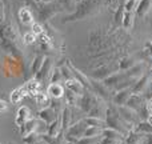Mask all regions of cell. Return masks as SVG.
<instances>
[{"label": "cell", "instance_id": "cell-1", "mask_svg": "<svg viewBox=\"0 0 152 144\" xmlns=\"http://www.w3.org/2000/svg\"><path fill=\"white\" fill-rule=\"evenodd\" d=\"M37 12H39V19L42 21H47L51 16H53L56 12L60 11V4L56 1H48V3H40V4H36Z\"/></svg>", "mask_w": 152, "mask_h": 144}, {"label": "cell", "instance_id": "cell-2", "mask_svg": "<svg viewBox=\"0 0 152 144\" xmlns=\"http://www.w3.org/2000/svg\"><path fill=\"white\" fill-rule=\"evenodd\" d=\"M52 69H53L52 68V59L45 56V59H44V61H43L42 67H40V69L37 71V73L34 76V77L37 79V80L43 84V83H45L47 80H50V76H51Z\"/></svg>", "mask_w": 152, "mask_h": 144}, {"label": "cell", "instance_id": "cell-3", "mask_svg": "<svg viewBox=\"0 0 152 144\" xmlns=\"http://www.w3.org/2000/svg\"><path fill=\"white\" fill-rule=\"evenodd\" d=\"M18 19L21 24H24V26H31V24L35 21L34 12H32L31 8L27 7V5L21 7L20 10L18 11Z\"/></svg>", "mask_w": 152, "mask_h": 144}, {"label": "cell", "instance_id": "cell-4", "mask_svg": "<svg viewBox=\"0 0 152 144\" xmlns=\"http://www.w3.org/2000/svg\"><path fill=\"white\" fill-rule=\"evenodd\" d=\"M39 119L43 121V123H45L48 126V124H51L53 120H56L58 119V112H56L55 110H53L52 107H45V108H43V110H40L39 111Z\"/></svg>", "mask_w": 152, "mask_h": 144}, {"label": "cell", "instance_id": "cell-5", "mask_svg": "<svg viewBox=\"0 0 152 144\" xmlns=\"http://www.w3.org/2000/svg\"><path fill=\"white\" fill-rule=\"evenodd\" d=\"M47 94H48V96H50L51 99L59 100V99H61V97L64 96L66 89H64V87L61 86L60 83H52V84H48Z\"/></svg>", "mask_w": 152, "mask_h": 144}, {"label": "cell", "instance_id": "cell-6", "mask_svg": "<svg viewBox=\"0 0 152 144\" xmlns=\"http://www.w3.org/2000/svg\"><path fill=\"white\" fill-rule=\"evenodd\" d=\"M31 119V112H29V108L27 105H21L18 108L16 111V116H15V124L19 127H21L27 120Z\"/></svg>", "mask_w": 152, "mask_h": 144}, {"label": "cell", "instance_id": "cell-7", "mask_svg": "<svg viewBox=\"0 0 152 144\" xmlns=\"http://www.w3.org/2000/svg\"><path fill=\"white\" fill-rule=\"evenodd\" d=\"M37 126H39V121H37L36 119L31 118L29 120H27L26 123L23 124V126L19 127V131H20L21 137L28 136V135H29V134H32V132H36Z\"/></svg>", "mask_w": 152, "mask_h": 144}, {"label": "cell", "instance_id": "cell-8", "mask_svg": "<svg viewBox=\"0 0 152 144\" xmlns=\"http://www.w3.org/2000/svg\"><path fill=\"white\" fill-rule=\"evenodd\" d=\"M26 96H28V92H27L26 86L23 84V86L18 87V88H15L12 92H11L10 100H11L12 104H19V103H20Z\"/></svg>", "mask_w": 152, "mask_h": 144}, {"label": "cell", "instance_id": "cell-9", "mask_svg": "<svg viewBox=\"0 0 152 144\" xmlns=\"http://www.w3.org/2000/svg\"><path fill=\"white\" fill-rule=\"evenodd\" d=\"M36 43L39 45L40 50L43 51H50V50H53V40L52 37L50 36L48 34H42L40 36L36 37Z\"/></svg>", "mask_w": 152, "mask_h": 144}, {"label": "cell", "instance_id": "cell-10", "mask_svg": "<svg viewBox=\"0 0 152 144\" xmlns=\"http://www.w3.org/2000/svg\"><path fill=\"white\" fill-rule=\"evenodd\" d=\"M64 86H66V88L68 89V91L74 92L76 95H83L84 94V86L80 83L79 80H76V79H68V80H64Z\"/></svg>", "mask_w": 152, "mask_h": 144}, {"label": "cell", "instance_id": "cell-11", "mask_svg": "<svg viewBox=\"0 0 152 144\" xmlns=\"http://www.w3.org/2000/svg\"><path fill=\"white\" fill-rule=\"evenodd\" d=\"M24 86H26L27 88V92H28V96L34 97L36 94H39L40 91H42V83H40L37 79L32 77L29 79L27 83H24Z\"/></svg>", "mask_w": 152, "mask_h": 144}, {"label": "cell", "instance_id": "cell-12", "mask_svg": "<svg viewBox=\"0 0 152 144\" xmlns=\"http://www.w3.org/2000/svg\"><path fill=\"white\" fill-rule=\"evenodd\" d=\"M63 132V129H61V123H60V119H56V120H53L51 124H48V128H47V134L50 135V136H53V137H58L60 136V134Z\"/></svg>", "mask_w": 152, "mask_h": 144}, {"label": "cell", "instance_id": "cell-13", "mask_svg": "<svg viewBox=\"0 0 152 144\" xmlns=\"http://www.w3.org/2000/svg\"><path fill=\"white\" fill-rule=\"evenodd\" d=\"M32 99L36 102V104L37 105H40V107H43V108H45V107H50L51 105V97L48 96V94L47 92H43V91H40L39 94H36Z\"/></svg>", "mask_w": 152, "mask_h": 144}, {"label": "cell", "instance_id": "cell-14", "mask_svg": "<svg viewBox=\"0 0 152 144\" xmlns=\"http://www.w3.org/2000/svg\"><path fill=\"white\" fill-rule=\"evenodd\" d=\"M60 123H61V129H63V132L71 126V110H69L68 105H66V107L63 108V111H61Z\"/></svg>", "mask_w": 152, "mask_h": 144}, {"label": "cell", "instance_id": "cell-15", "mask_svg": "<svg viewBox=\"0 0 152 144\" xmlns=\"http://www.w3.org/2000/svg\"><path fill=\"white\" fill-rule=\"evenodd\" d=\"M83 121L89 127H99V128H105V121L104 119L100 118H94V116H88V118H84Z\"/></svg>", "mask_w": 152, "mask_h": 144}, {"label": "cell", "instance_id": "cell-16", "mask_svg": "<svg viewBox=\"0 0 152 144\" xmlns=\"http://www.w3.org/2000/svg\"><path fill=\"white\" fill-rule=\"evenodd\" d=\"M151 3H152V0H140V1L137 3L136 15L139 16V18H143V16L148 12V10H150V7H151Z\"/></svg>", "mask_w": 152, "mask_h": 144}, {"label": "cell", "instance_id": "cell-17", "mask_svg": "<svg viewBox=\"0 0 152 144\" xmlns=\"http://www.w3.org/2000/svg\"><path fill=\"white\" fill-rule=\"evenodd\" d=\"M44 59H45L44 55H36V56H35L34 61H32V64H31V73H32L34 76L36 75L37 71L40 69V67H42V64H43V61H44Z\"/></svg>", "mask_w": 152, "mask_h": 144}, {"label": "cell", "instance_id": "cell-18", "mask_svg": "<svg viewBox=\"0 0 152 144\" xmlns=\"http://www.w3.org/2000/svg\"><path fill=\"white\" fill-rule=\"evenodd\" d=\"M103 129L104 128H99V127H89L87 126L86 131H84L83 137H99L102 135Z\"/></svg>", "mask_w": 152, "mask_h": 144}, {"label": "cell", "instance_id": "cell-19", "mask_svg": "<svg viewBox=\"0 0 152 144\" xmlns=\"http://www.w3.org/2000/svg\"><path fill=\"white\" fill-rule=\"evenodd\" d=\"M132 24H134V12H127L124 11L123 13V26L126 29H131Z\"/></svg>", "mask_w": 152, "mask_h": 144}, {"label": "cell", "instance_id": "cell-20", "mask_svg": "<svg viewBox=\"0 0 152 144\" xmlns=\"http://www.w3.org/2000/svg\"><path fill=\"white\" fill-rule=\"evenodd\" d=\"M61 79H63V76H61L60 69H59V68L52 69V72H51V76H50V84H52V83H60Z\"/></svg>", "mask_w": 152, "mask_h": 144}, {"label": "cell", "instance_id": "cell-21", "mask_svg": "<svg viewBox=\"0 0 152 144\" xmlns=\"http://www.w3.org/2000/svg\"><path fill=\"white\" fill-rule=\"evenodd\" d=\"M23 43L26 45H32L36 43V36H35L34 34H32L31 31L29 32H26V34L23 35Z\"/></svg>", "mask_w": 152, "mask_h": 144}, {"label": "cell", "instance_id": "cell-22", "mask_svg": "<svg viewBox=\"0 0 152 144\" xmlns=\"http://www.w3.org/2000/svg\"><path fill=\"white\" fill-rule=\"evenodd\" d=\"M39 139H40V135L37 134V132H32V134H29L28 136L23 137V143L24 144H35Z\"/></svg>", "mask_w": 152, "mask_h": 144}, {"label": "cell", "instance_id": "cell-23", "mask_svg": "<svg viewBox=\"0 0 152 144\" xmlns=\"http://www.w3.org/2000/svg\"><path fill=\"white\" fill-rule=\"evenodd\" d=\"M139 140H140V135H137L136 132H131V134H128L126 136L124 143L126 144H137Z\"/></svg>", "mask_w": 152, "mask_h": 144}, {"label": "cell", "instance_id": "cell-24", "mask_svg": "<svg viewBox=\"0 0 152 144\" xmlns=\"http://www.w3.org/2000/svg\"><path fill=\"white\" fill-rule=\"evenodd\" d=\"M31 32L37 37V36H40L42 34H44V28H43V26L40 23L34 21V23L31 24Z\"/></svg>", "mask_w": 152, "mask_h": 144}, {"label": "cell", "instance_id": "cell-25", "mask_svg": "<svg viewBox=\"0 0 152 144\" xmlns=\"http://www.w3.org/2000/svg\"><path fill=\"white\" fill-rule=\"evenodd\" d=\"M64 96H66L67 104H77L79 95H76V94H74V92H71V91H68V89H67V92L64 94Z\"/></svg>", "mask_w": 152, "mask_h": 144}, {"label": "cell", "instance_id": "cell-26", "mask_svg": "<svg viewBox=\"0 0 152 144\" xmlns=\"http://www.w3.org/2000/svg\"><path fill=\"white\" fill-rule=\"evenodd\" d=\"M137 132H147V134H152V126L150 123H142L139 124V127H137Z\"/></svg>", "mask_w": 152, "mask_h": 144}, {"label": "cell", "instance_id": "cell-27", "mask_svg": "<svg viewBox=\"0 0 152 144\" xmlns=\"http://www.w3.org/2000/svg\"><path fill=\"white\" fill-rule=\"evenodd\" d=\"M136 5H137V0H128L124 5V11L127 12H134V10H136Z\"/></svg>", "mask_w": 152, "mask_h": 144}, {"label": "cell", "instance_id": "cell-28", "mask_svg": "<svg viewBox=\"0 0 152 144\" xmlns=\"http://www.w3.org/2000/svg\"><path fill=\"white\" fill-rule=\"evenodd\" d=\"M61 72V76H63L64 80H68V79H74V75H72V71L69 69V67H63V68L60 69Z\"/></svg>", "mask_w": 152, "mask_h": 144}, {"label": "cell", "instance_id": "cell-29", "mask_svg": "<svg viewBox=\"0 0 152 144\" xmlns=\"http://www.w3.org/2000/svg\"><path fill=\"white\" fill-rule=\"evenodd\" d=\"M97 137H81L75 144H95Z\"/></svg>", "mask_w": 152, "mask_h": 144}, {"label": "cell", "instance_id": "cell-30", "mask_svg": "<svg viewBox=\"0 0 152 144\" xmlns=\"http://www.w3.org/2000/svg\"><path fill=\"white\" fill-rule=\"evenodd\" d=\"M7 110H8V104H7V102H5V100H1V99H0V113L5 112Z\"/></svg>", "mask_w": 152, "mask_h": 144}, {"label": "cell", "instance_id": "cell-31", "mask_svg": "<svg viewBox=\"0 0 152 144\" xmlns=\"http://www.w3.org/2000/svg\"><path fill=\"white\" fill-rule=\"evenodd\" d=\"M148 112H150L151 113V115H152V100H151V102H150V104H148Z\"/></svg>", "mask_w": 152, "mask_h": 144}, {"label": "cell", "instance_id": "cell-32", "mask_svg": "<svg viewBox=\"0 0 152 144\" xmlns=\"http://www.w3.org/2000/svg\"><path fill=\"white\" fill-rule=\"evenodd\" d=\"M1 3H3V4H5V7H8V5H10V0H1Z\"/></svg>", "mask_w": 152, "mask_h": 144}, {"label": "cell", "instance_id": "cell-33", "mask_svg": "<svg viewBox=\"0 0 152 144\" xmlns=\"http://www.w3.org/2000/svg\"><path fill=\"white\" fill-rule=\"evenodd\" d=\"M35 144H47V143H45V142H44V140L39 139V140H37V142H36V143H35Z\"/></svg>", "mask_w": 152, "mask_h": 144}]
</instances>
